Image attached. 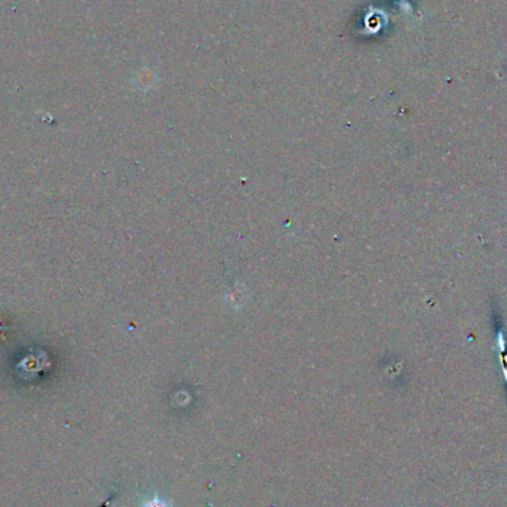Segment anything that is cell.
Here are the masks:
<instances>
[{
    "mask_svg": "<svg viewBox=\"0 0 507 507\" xmlns=\"http://www.w3.org/2000/svg\"><path fill=\"white\" fill-rule=\"evenodd\" d=\"M142 507H171V506L168 504V501L160 499V497H153V499L142 504Z\"/></svg>",
    "mask_w": 507,
    "mask_h": 507,
    "instance_id": "6da1fadb",
    "label": "cell"
}]
</instances>
